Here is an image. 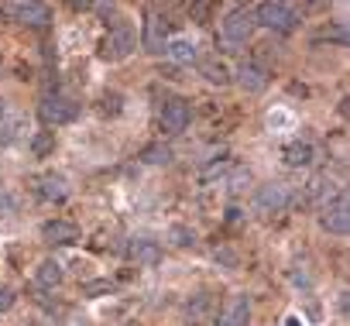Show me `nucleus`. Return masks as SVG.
Instances as JSON below:
<instances>
[{
    "mask_svg": "<svg viewBox=\"0 0 350 326\" xmlns=\"http://www.w3.org/2000/svg\"><path fill=\"white\" fill-rule=\"evenodd\" d=\"M251 31H254V11H247V8L230 11L220 21V49L224 52H241V45H247Z\"/></svg>",
    "mask_w": 350,
    "mask_h": 326,
    "instance_id": "f257e3e1",
    "label": "nucleus"
},
{
    "mask_svg": "<svg viewBox=\"0 0 350 326\" xmlns=\"http://www.w3.org/2000/svg\"><path fill=\"white\" fill-rule=\"evenodd\" d=\"M38 117L49 124V127H62V124H72L79 117V103L66 93H49L38 107Z\"/></svg>",
    "mask_w": 350,
    "mask_h": 326,
    "instance_id": "f03ea898",
    "label": "nucleus"
},
{
    "mask_svg": "<svg viewBox=\"0 0 350 326\" xmlns=\"http://www.w3.org/2000/svg\"><path fill=\"white\" fill-rule=\"evenodd\" d=\"M295 11L288 4H275V0H268V4H258L254 8V25L268 28V31H278V35H288L295 28Z\"/></svg>",
    "mask_w": 350,
    "mask_h": 326,
    "instance_id": "7ed1b4c3",
    "label": "nucleus"
},
{
    "mask_svg": "<svg viewBox=\"0 0 350 326\" xmlns=\"http://www.w3.org/2000/svg\"><path fill=\"white\" fill-rule=\"evenodd\" d=\"M134 49H137V35H134V28H131V25H113L110 35H107L103 45H100V55H103L107 62H120V59H127Z\"/></svg>",
    "mask_w": 350,
    "mask_h": 326,
    "instance_id": "20e7f679",
    "label": "nucleus"
},
{
    "mask_svg": "<svg viewBox=\"0 0 350 326\" xmlns=\"http://www.w3.org/2000/svg\"><path fill=\"white\" fill-rule=\"evenodd\" d=\"M189 120H193V110H189V103H186L183 96H172V100L161 103L158 127H161L165 134H183V131L189 127Z\"/></svg>",
    "mask_w": 350,
    "mask_h": 326,
    "instance_id": "39448f33",
    "label": "nucleus"
},
{
    "mask_svg": "<svg viewBox=\"0 0 350 326\" xmlns=\"http://www.w3.org/2000/svg\"><path fill=\"white\" fill-rule=\"evenodd\" d=\"M319 227H323L326 234H333V237H343V234H347V227H350V213H347V196H343V193H340L333 203L323 206V213H319Z\"/></svg>",
    "mask_w": 350,
    "mask_h": 326,
    "instance_id": "423d86ee",
    "label": "nucleus"
},
{
    "mask_svg": "<svg viewBox=\"0 0 350 326\" xmlns=\"http://www.w3.org/2000/svg\"><path fill=\"white\" fill-rule=\"evenodd\" d=\"M254 206L261 213H282L288 206V189L282 182H268V186H258L254 193Z\"/></svg>",
    "mask_w": 350,
    "mask_h": 326,
    "instance_id": "0eeeda50",
    "label": "nucleus"
},
{
    "mask_svg": "<svg viewBox=\"0 0 350 326\" xmlns=\"http://www.w3.org/2000/svg\"><path fill=\"white\" fill-rule=\"evenodd\" d=\"M144 49L151 52V55H161L165 52V45H168V18H161V14H148V21H144Z\"/></svg>",
    "mask_w": 350,
    "mask_h": 326,
    "instance_id": "6e6552de",
    "label": "nucleus"
},
{
    "mask_svg": "<svg viewBox=\"0 0 350 326\" xmlns=\"http://www.w3.org/2000/svg\"><path fill=\"white\" fill-rule=\"evenodd\" d=\"M4 11L14 14L25 28H45V25L52 21V11H49L45 4H35V0H31V4H8Z\"/></svg>",
    "mask_w": 350,
    "mask_h": 326,
    "instance_id": "1a4fd4ad",
    "label": "nucleus"
},
{
    "mask_svg": "<svg viewBox=\"0 0 350 326\" xmlns=\"http://www.w3.org/2000/svg\"><path fill=\"white\" fill-rule=\"evenodd\" d=\"M42 241L52 244V247H66V244H76L79 241V227L69 223V220H49L42 227Z\"/></svg>",
    "mask_w": 350,
    "mask_h": 326,
    "instance_id": "9d476101",
    "label": "nucleus"
},
{
    "mask_svg": "<svg viewBox=\"0 0 350 326\" xmlns=\"http://www.w3.org/2000/svg\"><path fill=\"white\" fill-rule=\"evenodd\" d=\"M247 319H251V299H247V295H234V299L224 305L217 326H247Z\"/></svg>",
    "mask_w": 350,
    "mask_h": 326,
    "instance_id": "9b49d317",
    "label": "nucleus"
},
{
    "mask_svg": "<svg viewBox=\"0 0 350 326\" xmlns=\"http://www.w3.org/2000/svg\"><path fill=\"white\" fill-rule=\"evenodd\" d=\"M237 83H241L244 93H261V90L268 86V69L258 66V62H244V66L237 69Z\"/></svg>",
    "mask_w": 350,
    "mask_h": 326,
    "instance_id": "f8f14e48",
    "label": "nucleus"
},
{
    "mask_svg": "<svg viewBox=\"0 0 350 326\" xmlns=\"http://www.w3.org/2000/svg\"><path fill=\"white\" fill-rule=\"evenodd\" d=\"M38 196H42L45 203H62V200L69 196V186H66L62 176H42V179H38Z\"/></svg>",
    "mask_w": 350,
    "mask_h": 326,
    "instance_id": "ddd939ff",
    "label": "nucleus"
},
{
    "mask_svg": "<svg viewBox=\"0 0 350 326\" xmlns=\"http://www.w3.org/2000/svg\"><path fill=\"white\" fill-rule=\"evenodd\" d=\"M131 258L141 264V268H154L158 261H161V247L154 244V241H131Z\"/></svg>",
    "mask_w": 350,
    "mask_h": 326,
    "instance_id": "4468645a",
    "label": "nucleus"
},
{
    "mask_svg": "<svg viewBox=\"0 0 350 326\" xmlns=\"http://www.w3.org/2000/svg\"><path fill=\"white\" fill-rule=\"evenodd\" d=\"M200 72H203L206 83H213V86H227V83L234 79V72H230V66H227L224 59H203V62H200Z\"/></svg>",
    "mask_w": 350,
    "mask_h": 326,
    "instance_id": "2eb2a0df",
    "label": "nucleus"
},
{
    "mask_svg": "<svg viewBox=\"0 0 350 326\" xmlns=\"http://www.w3.org/2000/svg\"><path fill=\"white\" fill-rule=\"evenodd\" d=\"M282 158H285V165L302 169V165H309V161H312V144H306V141H292V144L282 151Z\"/></svg>",
    "mask_w": 350,
    "mask_h": 326,
    "instance_id": "dca6fc26",
    "label": "nucleus"
},
{
    "mask_svg": "<svg viewBox=\"0 0 350 326\" xmlns=\"http://www.w3.org/2000/svg\"><path fill=\"white\" fill-rule=\"evenodd\" d=\"M35 278H38V285H42V288H59L66 275H62V264L49 258V261H42V264H38V271H35Z\"/></svg>",
    "mask_w": 350,
    "mask_h": 326,
    "instance_id": "f3484780",
    "label": "nucleus"
},
{
    "mask_svg": "<svg viewBox=\"0 0 350 326\" xmlns=\"http://www.w3.org/2000/svg\"><path fill=\"white\" fill-rule=\"evenodd\" d=\"M165 55L172 59V62H196V45L189 42V38H175V42H168L165 45Z\"/></svg>",
    "mask_w": 350,
    "mask_h": 326,
    "instance_id": "a211bd4d",
    "label": "nucleus"
},
{
    "mask_svg": "<svg viewBox=\"0 0 350 326\" xmlns=\"http://www.w3.org/2000/svg\"><path fill=\"white\" fill-rule=\"evenodd\" d=\"M210 305H213V299H210V292H196V295L189 299V305H186V316H189V326H193V323H203V319H206V312H210Z\"/></svg>",
    "mask_w": 350,
    "mask_h": 326,
    "instance_id": "6ab92c4d",
    "label": "nucleus"
},
{
    "mask_svg": "<svg viewBox=\"0 0 350 326\" xmlns=\"http://www.w3.org/2000/svg\"><path fill=\"white\" fill-rule=\"evenodd\" d=\"M28 144H31V154L35 158H49L55 151V131H38Z\"/></svg>",
    "mask_w": 350,
    "mask_h": 326,
    "instance_id": "aec40b11",
    "label": "nucleus"
},
{
    "mask_svg": "<svg viewBox=\"0 0 350 326\" xmlns=\"http://www.w3.org/2000/svg\"><path fill=\"white\" fill-rule=\"evenodd\" d=\"M141 161H144V165H168V161H172V148H165V144H148V148L141 151Z\"/></svg>",
    "mask_w": 350,
    "mask_h": 326,
    "instance_id": "412c9836",
    "label": "nucleus"
},
{
    "mask_svg": "<svg viewBox=\"0 0 350 326\" xmlns=\"http://www.w3.org/2000/svg\"><path fill=\"white\" fill-rule=\"evenodd\" d=\"M168 241H172L175 247H193V244H196V234H193L189 227H183V223H175V227L168 230Z\"/></svg>",
    "mask_w": 350,
    "mask_h": 326,
    "instance_id": "4be33fe9",
    "label": "nucleus"
},
{
    "mask_svg": "<svg viewBox=\"0 0 350 326\" xmlns=\"http://www.w3.org/2000/svg\"><path fill=\"white\" fill-rule=\"evenodd\" d=\"M117 285L110 282V278H93V282H86L83 285V295L86 299H96V295H107V292H113Z\"/></svg>",
    "mask_w": 350,
    "mask_h": 326,
    "instance_id": "5701e85b",
    "label": "nucleus"
},
{
    "mask_svg": "<svg viewBox=\"0 0 350 326\" xmlns=\"http://www.w3.org/2000/svg\"><path fill=\"white\" fill-rule=\"evenodd\" d=\"M213 258H217V264H227V268H237V254H234L230 247H217V251H213Z\"/></svg>",
    "mask_w": 350,
    "mask_h": 326,
    "instance_id": "b1692460",
    "label": "nucleus"
},
{
    "mask_svg": "<svg viewBox=\"0 0 350 326\" xmlns=\"http://www.w3.org/2000/svg\"><path fill=\"white\" fill-rule=\"evenodd\" d=\"M14 288H8V285H0V312H8L11 305H14Z\"/></svg>",
    "mask_w": 350,
    "mask_h": 326,
    "instance_id": "393cba45",
    "label": "nucleus"
},
{
    "mask_svg": "<svg viewBox=\"0 0 350 326\" xmlns=\"http://www.w3.org/2000/svg\"><path fill=\"white\" fill-rule=\"evenodd\" d=\"M227 172V161H213V165L203 172V182H210V179H217V176H224Z\"/></svg>",
    "mask_w": 350,
    "mask_h": 326,
    "instance_id": "a878e982",
    "label": "nucleus"
},
{
    "mask_svg": "<svg viewBox=\"0 0 350 326\" xmlns=\"http://www.w3.org/2000/svg\"><path fill=\"white\" fill-rule=\"evenodd\" d=\"M11 141H14V124H4V127H0V148L11 144Z\"/></svg>",
    "mask_w": 350,
    "mask_h": 326,
    "instance_id": "bb28decb",
    "label": "nucleus"
},
{
    "mask_svg": "<svg viewBox=\"0 0 350 326\" xmlns=\"http://www.w3.org/2000/svg\"><path fill=\"white\" fill-rule=\"evenodd\" d=\"M0 117H4V100H0Z\"/></svg>",
    "mask_w": 350,
    "mask_h": 326,
    "instance_id": "cd10ccee",
    "label": "nucleus"
}]
</instances>
